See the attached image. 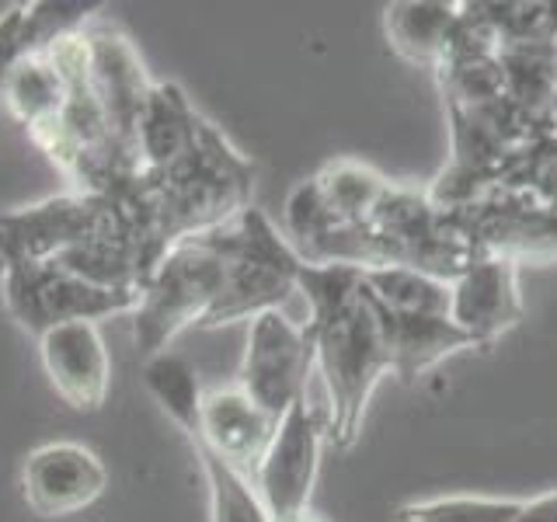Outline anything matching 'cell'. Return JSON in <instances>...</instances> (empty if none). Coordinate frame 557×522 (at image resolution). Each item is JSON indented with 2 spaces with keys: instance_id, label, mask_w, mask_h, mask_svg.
I'll return each instance as SVG.
<instances>
[{
  "instance_id": "1",
  "label": "cell",
  "mask_w": 557,
  "mask_h": 522,
  "mask_svg": "<svg viewBox=\"0 0 557 522\" xmlns=\"http://www.w3.org/2000/svg\"><path fill=\"white\" fill-rule=\"evenodd\" d=\"M251 188L248 157L188 101L182 84L157 80L139 126V174L126 191L109 196L129 216L150 269L174 244L244 213Z\"/></svg>"
},
{
  "instance_id": "2",
  "label": "cell",
  "mask_w": 557,
  "mask_h": 522,
  "mask_svg": "<svg viewBox=\"0 0 557 522\" xmlns=\"http://www.w3.org/2000/svg\"><path fill=\"white\" fill-rule=\"evenodd\" d=\"M296 289L310 303L304 327L327 390L324 439L345 452L359 439L380 376L394 370L387 313L352 265H300Z\"/></svg>"
},
{
  "instance_id": "3",
  "label": "cell",
  "mask_w": 557,
  "mask_h": 522,
  "mask_svg": "<svg viewBox=\"0 0 557 522\" xmlns=\"http://www.w3.org/2000/svg\"><path fill=\"white\" fill-rule=\"evenodd\" d=\"M223 258V293L202 327H223L265 310H283L296 293L304 261L261 209L248 206L216 231L202 234Z\"/></svg>"
},
{
  "instance_id": "4",
  "label": "cell",
  "mask_w": 557,
  "mask_h": 522,
  "mask_svg": "<svg viewBox=\"0 0 557 522\" xmlns=\"http://www.w3.org/2000/svg\"><path fill=\"white\" fill-rule=\"evenodd\" d=\"M223 293V258L202 234L161 258L147 278L133 318V341L147 359L164 356L185 327H202Z\"/></svg>"
},
{
  "instance_id": "5",
  "label": "cell",
  "mask_w": 557,
  "mask_h": 522,
  "mask_svg": "<svg viewBox=\"0 0 557 522\" xmlns=\"http://www.w3.org/2000/svg\"><path fill=\"white\" fill-rule=\"evenodd\" d=\"M144 383L157 405L174 425L185 432V439L202 467L209 487V522H272L261 505L255 484L226 463L202 435V383L196 370L182 356H153L144 365Z\"/></svg>"
},
{
  "instance_id": "6",
  "label": "cell",
  "mask_w": 557,
  "mask_h": 522,
  "mask_svg": "<svg viewBox=\"0 0 557 522\" xmlns=\"http://www.w3.org/2000/svg\"><path fill=\"white\" fill-rule=\"evenodd\" d=\"M0 293L14 324L32 338L74 321H104L115 313H133L136 296L101 289L87 278L70 275L57 265H4Z\"/></svg>"
},
{
  "instance_id": "7",
  "label": "cell",
  "mask_w": 557,
  "mask_h": 522,
  "mask_svg": "<svg viewBox=\"0 0 557 522\" xmlns=\"http://www.w3.org/2000/svg\"><path fill=\"white\" fill-rule=\"evenodd\" d=\"M318 370L307 327L289 321L283 310L251 318L237 387L269 414L283 418L296 400L307 397V380Z\"/></svg>"
},
{
  "instance_id": "8",
  "label": "cell",
  "mask_w": 557,
  "mask_h": 522,
  "mask_svg": "<svg viewBox=\"0 0 557 522\" xmlns=\"http://www.w3.org/2000/svg\"><path fill=\"white\" fill-rule=\"evenodd\" d=\"M478 258H557V213L530 199L527 191L498 185L478 202L449 213Z\"/></svg>"
},
{
  "instance_id": "9",
  "label": "cell",
  "mask_w": 557,
  "mask_h": 522,
  "mask_svg": "<svg viewBox=\"0 0 557 522\" xmlns=\"http://www.w3.org/2000/svg\"><path fill=\"white\" fill-rule=\"evenodd\" d=\"M324 418L313 414V408L304 400L278 418L275 439L258 463L255 492L265 505L272 522L289 519L296 512H307L313 484L321 474V452H324Z\"/></svg>"
},
{
  "instance_id": "10",
  "label": "cell",
  "mask_w": 557,
  "mask_h": 522,
  "mask_svg": "<svg viewBox=\"0 0 557 522\" xmlns=\"http://www.w3.org/2000/svg\"><path fill=\"white\" fill-rule=\"evenodd\" d=\"M109 487V467L84 443H42L22 463V498L42 519L91 509Z\"/></svg>"
},
{
  "instance_id": "11",
  "label": "cell",
  "mask_w": 557,
  "mask_h": 522,
  "mask_svg": "<svg viewBox=\"0 0 557 522\" xmlns=\"http://www.w3.org/2000/svg\"><path fill=\"white\" fill-rule=\"evenodd\" d=\"M519 265L509 258H478L449 283V321L470 345H492L522 321Z\"/></svg>"
},
{
  "instance_id": "12",
  "label": "cell",
  "mask_w": 557,
  "mask_h": 522,
  "mask_svg": "<svg viewBox=\"0 0 557 522\" xmlns=\"http://www.w3.org/2000/svg\"><path fill=\"white\" fill-rule=\"evenodd\" d=\"M39 345L49 387L74 411H101L112 387V356L95 321H74L46 331Z\"/></svg>"
},
{
  "instance_id": "13",
  "label": "cell",
  "mask_w": 557,
  "mask_h": 522,
  "mask_svg": "<svg viewBox=\"0 0 557 522\" xmlns=\"http://www.w3.org/2000/svg\"><path fill=\"white\" fill-rule=\"evenodd\" d=\"M278 418L269 414L261 405L234 387H213L202 390V435L220 457L240 470L244 477L255 481L258 463L275 439Z\"/></svg>"
},
{
  "instance_id": "14",
  "label": "cell",
  "mask_w": 557,
  "mask_h": 522,
  "mask_svg": "<svg viewBox=\"0 0 557 522\" xmlns=\"http://www.w3.org/2000/svg\"><path fill=\"white\" fill-rule=\"evenodd\" d=\"M101 8V0H25L0 14V104L17 66L46 52L63 35L87 28Z\"/></svg>"
},
{
  "instance_id": "15",
  "label": "cell",
  "mask_w": 557,
  "mask_h": 522,
  "mask_svg": "<svg viewBox=\"0 0 557 522\" xmlns=\"http://www.w3.org/2000/svg\"><path fill=\"white\" fill-rule=\"evenodd\" d=\"M387 39L397 57L411 63L440 66L453 46V35L460 25V4L446 0H400L387 8Z\"/></svg>"
},
{
  "instance_id": "16",
  "label": "cell",
  "mask_w": 557,
  "mask_h": 522,
  "mask_svg": "<svg viewBox=\"0 0 557 522\" xmlns=\"http://www.w3.org/2000/svg\"><path fill=\"white\" fill-rule=\"evenodd\" d=\"M387 313V338H391V362L405 383L429 373L435 362L460 352V348H474L463 331L449 318H414V313Z\"/></svg>"
},
{
  "instance_id": "17",
  "label": "cell",
  "mask_w": 557,
  "mask_h": 522,
  "mask_svg": "<svg viewBox=\"0 0 557 522\" xmlns=\"http://www.w3.org/2000/svg\"><path fill=\"white\" fill-rule=\"evenodd\" d=\"M63 101H66V84H63L60 66L52 63L46 49L39 57H28L14 70L4 87V104H0V109H4L17 126H25V133L32 136L60 115Z\"/></svg>"
},
{
  "instance_id": "18",
  "label": "cell",
  "mask_w": 557,
  "mask_h": 522,
  "mask_svg": "<svg viewBox=\"0 0 557 522\" xmlns=\"http://www.w3.org/2000/svg\"><path fill=\"white\" fill-rule=\"evenodd\" d=\"M313 185H318L321 199L327 202V209L345 223L366 226L373 216V209L380 206V199L387 196L391 182L383 178L380 171H373L370 164L352 161V157H338V161H327L318 174H310Z\"/></svg>"
},
{
  "instance_id": "19",
  "label": "cell",
  "mask_w": 557,
  "mask_h": 522,
  "mask_svg": "<svg viewBox=\"0 0 557 522\" xmlns=\"http://www.w3.org/2000/svg\"><path fill=\"white\" fill-rule=\"evenodd\" d=\"M362 283L391 313H414V318H449V283L408 265L362 269Z\"/></svg>"
},
{
  "instance_id": "20",
  "label": "cell",
  "mask_w": 557,
  "mask_h": 522,
  "mask_svg": "<svg viewBox=\"0 0 557 522\" xmlns=\"http://www.w3.org/2000/svg\"><path fill=\"white\" fill-rule=\"evenodd\" d=\"M519 512L516 498L449 495L397 505L391 522H512Z\"/></svg>"
},
{
  "instance_id": "21",
  "label": "cell",
  "mask_w": 557,
  "mask_h": 522,
  "mask_svg": "<svg viewBox=\"0 0 557 522\" xmlns=\"http://www.w3.org/2000/svg\"><path fill=\"white\" fill-rule=\"evenodd\" d=\"M512 522H557V492L519 501V512Z\"/></svg>"
},
{
  "instance_id": "22",
  "label": "cell",
  "mask_w": 557,
  "mask_h": 522,
  "mask_svg": "<svg viewBox=\"0 0 557 522\" xmlns=\"http://www.w3.org/2000/svg\"><path fill=\"white\" fill-rule=\"evenodd\" d=\"M278 522H321V519L307 509V512H296V515H289V519H278Z\"/></svg>"
}]
</instances>
